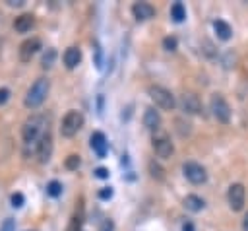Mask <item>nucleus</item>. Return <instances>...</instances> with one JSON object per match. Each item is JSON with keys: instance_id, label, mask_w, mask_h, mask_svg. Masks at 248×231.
Wrapping results in <instances>:
<instances>
[{"instance_id": "1", "label": "nucleus", "mask_w": 248, "mask_h": 231, "mask_svg": "<svg viewBox=\"0 0 248 231\" xmlns=\"http://www.w3.org/2000/svg\"><path fill=\"white\" fill-rule=\"evenodd\" d=\"M48 89H50V83H48L46 78L35 80V82L31 83V87L27 89V93H25V99H23L25 107H27V109H37V107L46 99Z\"/></svg>"}, {"instance_id": "2", "label": "nucleus", "mask_w": 248, "mask_h": 231, "mask_svg": "<svg viewBox=\"0 0 248 231\" xmlns=\"http://www.w3.org/2000/svg\"><path fill=\"white\" fill-rule=\"evenodd\" d=\"M45 116L41 115H31L25 122H23V128H21V136H23V142L25 144H31V142H37L41 138V134L45 132Z\"/></svg>"}, {"instance_id": "3", "label": "nucleus", "mask_w": 248, "mask_h": 231, "mask_svg": "<svg viewBox=\"0 0 248 231\" xmlns=\"http://www.w3.org/2000/svg\"><path fill=\"white\" fill-rule=\"evenodd\" d=\"M83 122H85V118H83V115L79 111H68L64 115L62 122H60V134L64 138H72L81 130Z\"/></svg>"}, {"instance_id": "4", "label": "nucleus", "mask_w": 248, "mask_h": 231, "mask_svg": "<svg viewBox=\"0 0 248 231\" xmlns=\"http://www.w3.org/2000/svg\"><path fill=\"white\" fill-rule=\"evenodd\" d=\"M149 97H151V101H153L159 109H163V111H172V109L176 107L174 95H172L167 87H163V85H149Z\"/></svg>"}, {"instance_id": "5", "label": "nucleus", "mask_w": 248, "mask_h": 231, "mask_svg": "<svg viewBox=\"0 0 248 231\" xmlns=\"http://www.w3.org/2000/svg\"><path fill=\"white\" fill-rule=\"evenodd\" d=\"M209 107H211L213 116H215L219 122H229V120H231V107H229V103L225 101V97H223L221 93H213V95H211Z\"/></svg>"}, {"instance_id": "6", "label": "nucleus", "mask_w": 248, "mask_h": 231, "mask_svg": "<svg viewBox=\"0 0 248 231\" xmlns=\"http://www.w3.org/2000/svg\"><path fill=\"white\" fill-rule=\"evenodd\" d=\"M151 142H153V149H155L157 157H161V159H169V157L172 155L174 146H172L169 134H165V132H157V134H153V140H151Z\"/></svg>"}, {"instance_id": "7", "label": "nucleus", "mask_w": 248, "mask_h": 231, "mask_svg": "<svg viewBox=\"0 0 248 231\" xmlns=\"http://www.w3.org/2000/svg\"><path fill=\"white\" fill-rule=\"evenodd\" d=\"M182 173H184V177H186L192 184H202V182L207 181V171H205V167L200 165V163H196V161H186V163L182 165Z\"/></svg>"}, {"instance_id": "8", "label": "nucleus", "mask_w": 248, "mask_h": 231, "mask_svg": "<svg viewBox=\"0 0 248 231\" xmlns=\"http://www.w3.org/2000/svg\"><path fill=\"white\" fill-rule=\"evenodd\" d=\"M227 200H229V206L231 210L234 212H240L244 208V200H246V190L240 182H232L227 190Z\"/></svg>"}, {"instance_id": "9", "label": "nucleus", "mask_w": 248, "mask_h": 231, "mask_svg": "<svg viewBox=\"0 0 248 231\" xmlns=\"http://www.w3.org/2000/svg\"><path fill=\"white\" fill-rule=\"evenodd\" d=\"M50 153H52V136L48 132V128L41 134L39 142H37V157L41 163H46L50 159Z\"/></svg>"}, {"instance_id": "10", "label": "nucleus", "mask_w": 248, "mask_h": 231, "mask_svg": "<svg viewBox=\"0 0 248 231\" xmlns=\"http://www.w3.org/2000/svg\"><path fill=\"white\" fill-rule=\"evenodd\" d=\"M41 49V39L39 37H31V39H25L21 45H19V60L21 62H29L33 58V54Z\"/></svg>"}, {"instance_id": "11", "label": "nucleus", "mask_w": 248, "mask_h": 231, "mask_svg": "<svg viewBox=\"0 0 248 231\" xmlns=\"http://www.w3.org/2000/svg\"><path fill=\"white\" fill-rule=\"evenodd\" d=\"M180 107H182V111L188 113V115H198V113H202V101H200V97H198L196 93H192V91H186V93L180 97Z\"/></svg>"}, {"instance_id": "12", "label": "nucleus", "mask_w": 248, "mask_h": 231, "mask_svg": "<svg viewBox=\"0 0 248 231\" xmlns=\"http://www.w3.org/2000/svg\"><path fill=\"white\" fill-rule=\"evenodd\" d=\"M132 14H134V17L138 21H145V19H149V17L155 16V8L149 2H136L132 6Z\"/></svg>"}, {"instance_id": "13", "label": "nucleus", "mask_w": 248, "mask_h": 231, "mask_svg": "<svg viewBox=\"0 0 248 231\" xmlns=\"http://www.w3.org/2000/svg\"><path fill=\"white\" fill-rule=\"evenodd\" d=\"M89 142H91V149L97 153V157H105L107 155L108 142H107V138H105L103 132H93L91 138H89Z\"/></svg>"}, {"instance_id": "14", "label": "nucleus", "mask_w": 248, "mask_h": 231, "mask_svg": "<svg viewBox=\"0 0 248 231\" xmlns=\"http://www.w3.org/2000/svg\"><path fill=\"white\" fill-rule=\"evenodd\" d=\"M143 126L147 130H159L161 126V115L159 111H155V107H147L143 113Z\"/></svg>"}, {"instance_id": "15", "label": "nucleus", "mask_w": 248, "mask_h": 231, "mask_svg": "<svg viewBox=\"0 0 248 231\" xmlns=\"http://www.w3.org/2000/svg\"><path fill=\"white\" fill-rule=\"evenodd\" d=\"M64 64H66V68H76L79 62H81V50L78 49V47H68L66 50H64Z\"/></svg>"}, {"instance_id": "16", "label": "nucleus", "mask_w": 248, "mask_h": 231, "mask_svg": "<svg viewBox=\"0 0 248 231\" xmlns=\"http://www.w3.org/2000/svg\"><path fill=\"white\" fill-rule=\"evenodd\" d=\"M33 23H35V19H33L31 14H21V16L16 17V21H14V29H16L17 33H27V31L33 27Z\"/></svg>"}, {"instance_id": "17", "label": "nucleus", "mask_w": 248, "mask_h": 231, "mask_svg": "<svg viewBox=\"0 0 248 231\" xmlns=\"http://www.w3.org/2000/svg\"><path fill=\"white\" fill-rule=\"evenodd\" d=\"M213 29H215L217 37H219V39H223V41H229V39H231V35H232L231 25H229L227 21H223V19H215V21H213Z\"/></svg>"}, {"instance_id": "18", "label": "nucleus", "mask_w": 248, "mask_h": 231, "mask_svg": "<svg viewBox=\"0 0 248 231\" xmlns=\"http://www.w3.org/2000/svg\"><path fill=\"white\" fill-rule=\"evenodd\" d=\"M184 206H186V210H190V212H202L203 210V206H205V202H203V198H200V196H196V194H188L186 198H184Z\"/></svg>"}, {"instance_id": "19", "label": "nucleus", "mask_w": 248, "mask_h": 231, "mask_svg": "<svg viewBox=\"0 0 248 231\" xmlns=\"http://www.w3.org/2000/svg\"><path fill=\"white\" fill-rule=\"evenodd\" d=\"M170 17H172L174 21H182V19L186 17V8H184L182 2H174V4L170 6Z\"/></svg>"}, {"instance_id": "20", "label": "nucleus", "mask_w": 248, "mask_h": 231, "mask_svg": "<svg viewBox=\"0 0 248 231\" xmlns=\"http://www.w3.org/2000/svg\"><path fill=\"white\" fill-rule=\"evenodd\" d=\"M46 194L52 196V198L60 196V194H62V182H58V181H50V182L46 184Z\"/></svg>"}, {"instance_id": "21", "label": "nucleus", "mask_w": 248, "mask_h": 231, "mask_svg": "<svg viewBox=\"0 0 248 231\" xmlns=\"http://www.w3.org/2000/svg\"><path fill=\"white\" fill-rule=\"evenodd\" d=\"M54 58H56V50L54 49H46V52L43 54V60H41L43 68H50L52 62H54Z\"/></svg>"}, {"instance_id": "22", "label": "nucleus", "mask_w": 248, "mask_h": 231, "mask_svg": "<svg viewBox=\"0 0 248 231\" xmlns=\"http://www.w3.org/2000/svg\"><path fill=\"white\" fill-rule=\"evenodd\" d=\"M64 165H66V169H70V171H76V169L81 165V159H79V155L72 153V155H68V157H66Z\"/></svg>"}, {"instance_id": "23", "label": "nucleus", "mask_w": 248, "mask_h": 231, "mask_svg": "<svg viewBox=\"0 0 248 231\" xmlns=\"http://www.w3.org/2000/svg\"><path fill=\"white\" fill-rule=\"evenodd\" d=\"M176 37H165L163 39V47H165V50H176Z\"/></svg>"}, {"instance_id": "24", "label": "nucleus", "mask_w": 248, "mask_h": 231, "mask_svg": "<svg viewBox=\"0 0 248 231\" xmlns=\"http://www.w3.org/2000/svg\"><path fill=\"white\" fill-rule=\"evenodd\" d=\"M23 200H25V198H23L21 192H14V194H12V206H14V208H21V206H23Z\"/></svg>"}, {"instance_id": "25", "label": "nucleus", "mask_w": 248, "mask_h": 231, "mask_svg": "<svg viewBox=\"0 0 248 231\" xmlns=\"http://www.w3.org/2000/svg\"><path fill=\"white\" fill-rule=\"evenodd\" d=\"M14 229H16V221L12 217H6L0 225V231H14Z\"/></svg>"}, {"instance_id": "26", "label": "nucleus", "mask_w": 248, "mask_h": 231, "mask_svg": "<svg viewBox=\"0 0 248 231\" xmlns=\"http://www.w3.org/2000/svg\"><path fill=\"white\" fill-rule=\"evenodd\" d=\"M110 196H112V188H110V186H105V188L99 190V198H101V200H108Z\"/></svg>"}, {"instance_id": "27", "label": "nucleus", "mask_w": 248, "mask_h": 231, "mask_svg": "<svg viewBox=\"0 0 248 231\" xmlns=\"http://www.w3.org/2000/svg\"><path fill=\"white\" fill-rule=\"evenodd\" d=\"M149 169H151V175L157 177V179H163V173H161V167L155 165V163H149Z\"/></svg>"}, {"instance_id": "28", "label": "nucleus", "mask_w": 248, "mask_h": 231, "mask_svg": "<svg viewBox=\"0 0 248 231\" xmlns=\"http://www.w3.org/2000/svg\"><path fill=\"white\" fill-rule=\"evenodd\" d=\"M95 177H97V179H108V169L97 167V169H95Z\"/></svg>"}, {"instance_id": "29", "label": "nucleus", "mask_w": 248, "mask_h": 231, "mask_svg": "<svg viewBox=\"0 0 248 231\" xmlns=\"http://www.w3.org/2000/svg\"><path fill=\"white\" fill-rule=\"evenodd\" d=\"M10 99V89L8 87H0V105H4Z\"/></svg>"}, {"instance_id": "30", "label": "nucleus", "mask_w": 248, "mask_h": 231, "mask_svg": "<svg viewBox=\"0 0 248 231\" xmlns=\"http://www.w3.org/2000/svg\"><path fill=\"white\" fill-rule=\"evenodd\" d=\"M99 231H114V223H112L110 219H105V221L101 223V227H99Z\"/></svg>"}, {"instance_id": "31", "label": "nucleus", "mask_w": 248, "mask_h": 231, "mask_svg": "<svg viewBox=\"0 0 248 231\" xmlns=\"http://www.w3.org/2000/svg\"><path fill=\"white\" fill-rule=\"evenodd\" d=\"M8 6H23V0H8Z\"/></svg>"}, {"instance_id": "32", "label": "nucleus", "mask_w": 248, "mask_h": 231, "mask_svg": "<svg viewBox=\"0 0 248 231\" xmlns=\"http://www.w3.org/2000/svg\"><path fill=\"white\" fill-rule=\"evenodd\" d=\"M182 231H194V225H192L190 221H186V223L182 225Z\"/></svg>"}, {"instance_id": "33", "label": "nucleus", "mask_w": 248, "mask_h": 231, "mask_svg": "<svg viewBox=\"0 0 248 231\" xmlns=\"http://www.w3.org/2000/svg\"><path fill=\"white\" fill-rule=\"evenodd\" d=\"M242 231H248V214H246L244 219H242Z\"/></svg>"}]
</instances>
